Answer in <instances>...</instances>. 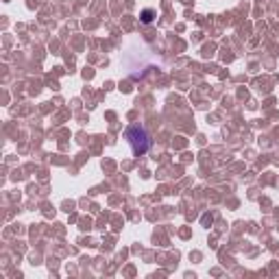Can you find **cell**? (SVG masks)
Instances as JSON below:
<instances>
[{"mask_svg":"<svg viewBox=\"0 0 279 279\" xmlns=\"http://www.w3.org/2000/svg\"><path fill=\"white\" fill-rule=\"evenodd\" d=\"M142 20H144L146 24H149V22H153V11H151V9H146V11L142 13Z\"/></svg>","mask_w":279,"mask_h":279,"instance_id":"2","label":"cell"},{"mask_svg":"<svg viewBox=\"0 0 279 279\" xmlns=\"http://www.w3.org/2000/svg\"><path fill=\"white\" fill-rule=\"evenodd\" d=\"M127 140H129V144H131V149H133L135 155H144L151 146V140H149V135H146V131L142 127H137V125L127 129Z\"/></svg>","mask_w":279,"mask_h":279,"instance_id":"1","label":"cell"}]
</instances>
